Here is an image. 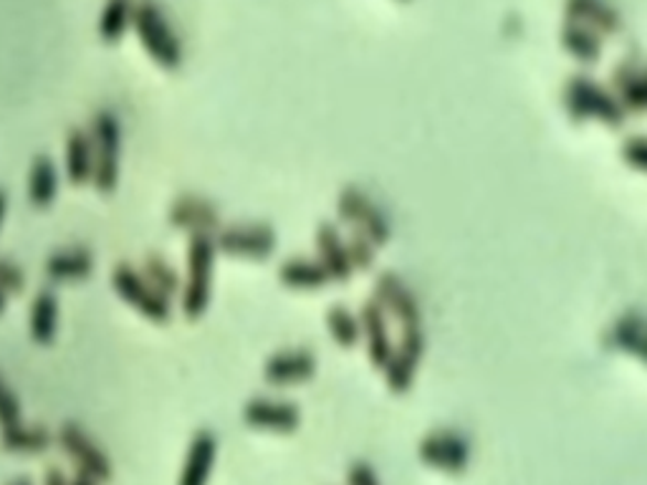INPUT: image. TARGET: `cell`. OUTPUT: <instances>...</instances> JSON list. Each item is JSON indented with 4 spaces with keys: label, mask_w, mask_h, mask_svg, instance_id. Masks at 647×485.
<instances>
[{
    "label": "cell",
    "mask_w": 647,
    "mask_h": 485,
    "mask_svg": "<svg viewBox=\"0 0 647 485\" xmlns=\"http://www.w3.org/2000/svg\"><path fill=\"white\" fill-rule=\"evenodd\" d=\"M91 137L94 152V175L91 185L97 193L111 195L119 182V168H122V121L111 109H99L86 129Z\"/></svg>",
    "instance_id": "6da1fadb"
},
{
    "label": "cell",
    "mask_w": 647,
    "mask_h": 485,
    "mask_svg": "<svg viewBox=\"0 0 647 485\" xmlns=\"http://www.w3.org/2000/svg\"><path fill=\"white\" fill-rule=\"evenodd\" d=\"M132 25L137 31V39L144 46L150 58L165 72H175L183 64V41L177 39L175 29H172L168 15L154 0H140L134 3Z\"/></svg>",
    "instance_id": "7a4b0ae2"
},
{
    "label": "cell",
    "mask_w": 647,
    "mask_h": 485,
    "mask_svg": "<svg viewBox=\"0 0 647 485\" xmlns=\"http://www.w3.org/2000/svg\"><path fill=\"white\" fill-rule=\"evenodd\" d=\"M215 248L213 236L195 233L187 242V281L183 283V314L187 319H203L213 299V279H215Z\"/></svg>",
    "instance_id": "3957f363"
},
{
    "label": "cell",
    "mask_w": 647,
    "mask_h": 485,
    "mask_svg": "<svg viewBox=\"0 0 647 485\" xmlns=\"http://www.w3.org/2000/svg\"><path fill=\"white\" fill-rule=\"evenodd\" d=\"M564 109L576 125L586 119H597L605 127L619 129L625 125L627 111L619 107L615 94L607 91L605 86L597 84L592 76L574 74L564 86Z\"/></svg>",
    "instance_id": "277c9868"
},
{
    "label": "cell",
    "mask_w": 647,
    "mask_h": 485,
    "mask_svg": "<svg viewBox=\"0 0 647 485\" xmlns=\"http://www.w3.org/2000/svg\"><path fill=\"white\" fill-rule=\"evenodd\" d=\"M111 289L127 306H132L137 314H142L152 324H168L172 319V301L162 297L158 289H152L144 279L140 268L132 263H117L111 271Z\"/></svg>",
    "instance_id": "5b68a950"
},
{
    "label": "cell",
    "mask_w": 647,
    "mask_h": 485,
    "mask_svg": "<svg viewBox=\"0 0 647 485\" xmlns=\"http://www.w3.org/2000/svg\"><path fill=\"white\" fill-rule=\"evenodd\" d=\"M336 215L352 230L365 233L377 248H385L392 238V223L387 218V213L373 201V195L355 185L339 190V195H336Z\"/></svg>",
    "instance_id": "8992f818"
},
{
    "label": "cell",
    "mask_w": 647,
    "mask_h": 485,
    "mask_svg": "<svg viewBox=\"0 0 647 485\" xmlns=\"http://www.w3.org/2000/svg\"><path fill=\"white\" fill-rule=\"evenodd\" d=\"M218 254L246 261H263L279 246V233L271 223H230L220 225L213 236Z\"/></svg>",
    "instance_id": "52a82bcc"
},
{
    "label": "cell",
    "mask_w": 647,
    "mask_h": 485,
    "mask_svg": "<svg viewBox=\"0 0 647 485\" xmlns=\"http://www.w3.org/2000/svg\"><path fill=\"white\" fill-rule=\"evenodd\" d=\"M428 349V340L425 332L420 328H405L400 334V340L395 342L390 359H387L382 375L387 389L392 395H408L412 389V382H416V375L420 369V362L425 357Z\"/></svg>",
    "instance_id": "ba28073f"
},
{
    "label": "cell",
    "mask_w": 647,
    "mask_h": 485,
    "mask_svg": "<svg viewBox=\"0 0 647 485\" xmlns=\"http://www.w3.org/2000/svg\"><path fill=\"white\" fill-rule=\"evenodd\" d=\"M373 301L387 316H392L400 328H420L422 326V309L416 297V291L410 289L400 273L382 271L375 279Z\"/></svg>",
    "instance_id": "9c48e42d"
},
{
    "label": "cell",
    "mask_w": 647,
    "mask_h": 485,
    "mask_svg": "<svg viewBox=\"0 0 647 485\" xmlns=\"http://www.w3.org/2000/svg\"><path fill=\"white\" fill-rule=\"evenodd\" d=\"M418 457L435 471L461 475L471 463V440L459 430H433L420 440Z\"/></svg>",
    "instance_id": "30bf717a"
},
{
    "label": "cell",
    "mask_w": 647,
    "mask_h": 485,
    "mask_svg": "<svg viewBox=\"0 0 647 485\" xmlns=\"http://www.w3.org/2000/svg\"><path fill=\"white\" fill-rule=\"evenodd\" d=\"M58 445H62L64 453L76 463V471L91 475L97 483H107L115 475V467H111L109 455L101 450L94 438L86 432L82 424L76 422H64L62 430H58Z\"/></svg>",
    "instance_id": "8fae6325"
},
{
    "label": "cell",
    "mask_w": 647,
    "mask_h": 485,
    "mask_svg": "<svg viewBox=\"0 0 647 485\" xmlns=\"http://www.w3.org/2000/svg\"><path fill=\"white\" fill-rule=\"evenodd\" d=\"M244 422L251 430L291 435L301 424V410L291 400H273V397H254L244 405Z\"/></svg>",
    "instance_id": "7c38bea8"
},
{
    "label": "cell",
    "mask_w": 647,
    "mask_h": 485,
    "mask_svg": "<svg viewBox=\"0 0 647 485\" xmlns=\"http://www.w3.org/2000/svg\"><path fill=\"white\" fill-rule=\"evenodd\" d=\"M168 220L172 228L177 230H187L190 236L195 233H205V236H215L218 228L223 225V215L220 207L215 205L211 197L203 195H180L172 201Z\"/></svg>",
    "instance_id": "4fadbf2b"
},
{
    "label": "cell",
    "mask_w": 647,
    "mask_h": 485,
    "mask_svg": "<svg viewBox=\"0 0 647 485\" xmlns=\"http://www.w3.org/2000/svg\"><path fill=\"white\" fill-rule=\"evenodd\" d=\"M316 369V354L309 346H293V349H281L266 359L263 379L273 387H293L314 379Z\"/></svg>",
    "instance_id": "5bb4252c"
},
{
    "label": "cell",
    "mask_w": 647,
    "mask_h": 485,
    "mask_svg": "<svg viewBox=\"0 0 647 485\" xmlns=\"http://www.w3.org/2000/svg\"><path fill=\"white\" fill-rule=\"evenodd\" d=\"M314 246H316V261L324 266L330 281L347 285L352 281V276H355V268H352L349 263L347 246H344L339 225L332 220L319 223L314 233Z\"/></svg>",
    "instance_id": "9a60e30c"
},
{
    "label": "cell",
    "mask_w": 647,
    "mask_h": 485,
    "mask_svg": "<svg viewBox=\"0 0 647 485\" xmlns=\"http://www.w3.org/2000/svg\"><path fill=\"white\" fill-rule=\"evenodd\" d=\"M359 326H362V340L367 344V357L373 362L377 371L385 369L387 359L392 354V334H390V322H387V314L377 306L373 299H367L359 309Z\"/></svg>",
    "instance_id": "2e32d148"
},
{
    "label": "cell",
    "mask_w": 647,
    "mask_h": 485,
    "mask_svg": "<svg viewBox=\"0 0 647 485\" xmlns=\"http://www.w3.org/2000/svg\"><path fill=\"white\" fill-rule=\"evenodd\" d=\"M218 435L213 430H197L190 440L187 457L177 485H208L215 461H218Z\"/></svg>",
    "instance_id": "e0dca14e"
},
{
    "label": "cell",
    "mask_w": 647,
    "mask_h": 485,
    "mask_svg": "<svg viewBox=\"0 0 647 485\" xmlns=\"http://www.w3.org/2000/svg\"><path fill=\"white\" fill-rule=\"evenodd\" d=\"M94 268H97L94 250L86 246H74L51 254L46 258V263H43V273H46V279L54 283H76L89 279Z\"/></svg>",
    "instance_id": "ac0fdd59"
},
{
    "label": "cell",
    "mask_w": 647,
    "mask_h": 485,
    "mask_svg": "<svg viewBox=\"0 0 647 485\" xmlns=\"http://www.w3.org/2000/svg\"><path fill=\"white\" fill-rule=\"evenodd\" d=\"M564 13L567 21L582 23L600 36H615L623 31V15L610 0H567Z\"/></svg>",
    "instance_id": "d6986e66"
},
{
    "label": "cell",
    "mask_w": 647,
    "mask_h": 485,
    "mask_svg": "<svg viewBox=\"0 0 647 485\" xmlns=\"http://www.w3.org/2000/svg\"><path fill=\"white\" fill-rule=\"evenodd\" d=\"M612 89H615L612 94L627 115H643L647 109V82L640 64H635V61H623L612 72Z\"/></svg>",
    "instance_id": "ffe728a7"
},
{
    "label": "cell",
    "mask_w": 647,
    "mask_h": 485,
    "mask_svg": "<svg viewBox=\"0 0 647 485\" xmlns=\"http://www.w3.org/2000/svg\"><path fill=\"white\" fill-rule=\"evenodd\" d=\"M279 283L283 289L291 291H322L330 285V276H326L324 266L316 261V258H304V256H291L279 266Z\"/></svg>",
    "instance_id": "44dd1931"
},
{
    "label": "cell",
    "mask_w": 647,
    "mask_h": 485,
    "mask_svg": "<svg viewBox=\"0 0 647 485\" xmlns=\"http://www.w3.org/2000/svg\"><path fill=\"white\" fill-rule=\"evenodd\" d=\"M605 346L607 349H617L625 352L629 357L645 359V349H647V336H645V316L643 311H625L623 316L617 319L615 324L605 336Z\"/></svg>",
    "instance_id": "7402d4cb"
},
{
    "label": "cell",
    "mask_w": 647,
    "mask_h": 485,
    "mask_svg": "<svg viewBox=\"0 0 647 485\" xmlns=\"http://www.w3.org/2000/svg\"><path fill=\"white\" fill-rule=\"evenodd\" d=\"M64 168L66 177L74 187L89 185L94 175V152H91V137L86 129L74 127L66 134V152H64Z\"/></svg>",
    "instance_id": "603a6c76"
},
{
    "label": "cell",
    "mask_w": 647,
    "mask_h": 485,
    "mask_svg": "<svg viewBox=\"0 0 647 485\" xmlns=\"http://www.w3.org/2000/svg\"><path fill=\"white\" fill-rule=\"evenodd\" d=\"M58 332V297L51 289L39 291L29 309V334L33 344L51 346Z\"/></svg>",
    "instance_id": "cb8c5ba5"
},
{
    "label": "cell",
    "mask_w": 647,
    "mask_h": 485,
    "mask_svg": "<svg viewBox=\"0 0 647 485\" xmlns=\"http://www.w3.org/2000/svg\"><path fill=\"white\" fill-rule=\"evenodd\" d=\"M0 445L6 453L15 455H41L54 445V435L43 424H11V428L0 430Z\"/></svg>",
    "instance_id": "d4e9b609"
},
{
    "label": "cell",
    "mask_w": 647,
    "mask_h": 485,
    "mask_svg": "<svg viewBox=\"0 0 647 485\" xmlns=\"http://www.w3.org/2000/svg\"><path fill=\"white\" fill-rule=\"evenodd\" d=\"M58 195V170L48 154H39L29 170V203L36 211H48Z\"/></svg>",
    "instance_id": "484cf974"
},
{
    "label": "cell",
    "mask_w": 647,
    "mask_h": 485,
    "mask_svg": "<svg viewBox=\"0 0 647 485\" xmlns=\"http://www.w3.org/2000/svg\"><path fill=\"white\" fill-rule=\"evenodd\" d=\"M559 41H562V48L569 56L580 61V64H597L602 58V51H605V43L597 31L586 29L582 23L564 21L562 33H559Z\"/></svg>",
    "instance_id": "4316f807"
},
{
    "label": "cell",
    "mask_w": 647,
    "mask_h": 485,
    "mask_svg": "<svg viewBox=\"0 0 647 485\" xmlns=\"http://www.w3.org/2000/svg\"><path fill=\"white\" fill-rule=\"evenodd\" d=\"M140 271H142L144 279L150 281L152 289H158L165 299L172 301L175 297H180V293H183V276H180L177 268L172 266L168 258L150 254L144 258Z\"/></svg>",
    "instance_id": "83f0119b"
},
{
    "label": "cell",
    "mask_w": 647,
    "mask_h": 485,
    "mask_svg": "<svg viewBox=\"0 0 647 485\" xmlns=\"http://www.w3.org/2000/svg\"><path fill=\"white\" fill-rule=\"evenodd\" d=\"M324 322L336 346H342V349H355V346H359L362 342L359 316L352 309L344 306V303H334V306L326 311Z\"/></svg>",
    "instance_id": "f1b7e54d"
},
{
    "label": "cell",
    "mask_w": 647,
    "mask_h": 485,
    "mask_svg": "<svg viewBox=\"0 0 647 485\" xmlns=\"http://www.w3.org/2000/svg\"><path fill=\"white\" fill-rule=\"evenodd\" d=\"M134 0H107L99 15V36L105 43H119L132 25Z\"/></svg>",
    "instance_id": "f546056e"
},
{
    "label": "cell",
    "mask_w": 647,
    "mask_h": 485,
    "mask_svg": "<svg viewBox=\"0 0 647 485\" xmlns=\"http://www.w3.org/2000/svg\"><path fill=\"white\" fill-rule=\"evenodd\" d=\"M344 246H347L349 263H352V268H355V271H365V273L373 271L375 263H377L379 248L365 236V233L352 230L349 238L344 240Z\"/></svg>",
    "instance_id": "4dcf8cb0"
},
{
    "label": "cell",
    "mask_w": 647,
    "mask_h": 485,
    "mask_svg": "<svg viewBox=\"0 0 647 485\" xmlns=\"http://www.w3.org/2000/svg\"><path fill=\"white\" fill-rule=\"evenodd\" d=\"M23 422V407L19 395L6 385V379L0 377V430L11 428V424Z\"/></svg>",
    "instance_id": "1f68e13d"
},
{
    "label": "cell",
    "mask_w": 647,
    "mask_h": 485,
    "mask_svg": "<svg viewBox=\"0 0 647 485\" xmlns=\"http://www.w3.org/2000/svg\"><path fill=\"white\" fill-rule=\"evenodd\" d=\"M25 289V271L13 258L0 256V291L6 297H19Z\"/></svg>",
    "instance_id": "d6a6232c"
},
{
    "label": "cell",
    "mask_w": 647,
    "mask_h": 485,
    "mask_svg": "<svg viewBox=\"0 0 647 485\" xmlns=\"http://www.w3.org/2000/svg\"><path fill=\"white\" fill-rule=\"evenodd\" d=\"M619 158L627 164L629 170L635 172H645L647 170V140L643 134H633L627 137L619 147Z\"/></svg>",
    "instance_id": "836d02e7"
},
{
    "label": "cell",
    "mask_w": 647,
    "mask_h": 485,
    "mask_svg": "<svg viewBox=\"0 0 647 485\" xmlns=\"http://www.w3.org/2000/svg\"><path fill=\"white\" fill-rule=\"evenodd\" d=\"M347 483L349 485H382L379 483V475L375 473V467L369 463H362V461L349 467Z\"/></svg>",
    "instance_id": "e575fe53"
},
{
    "label": "cell",
    "mask_w": 647,
    "mask_h": 485,
    "mask_svg": "<svg viewBox=\"0 0 647 485\" xmlns=\"http://www.w3.org/2000/svg\"><path fill=\"white\" fill-rule=\"evenodd\" d=\"M43 485H68V478L62 467H48L46 475H43Z\"/></svg>",
    "instance_id": "d590c367"
},
{
    "label": "cell",
    "mask_w": 647,
    "mask_h": 485,
    "mask_svg": "<svg viewBox=\"0 0 647 485\" xmlns=\"http://www.w3.org/2000/svg\"><path fill=\"white\" fill-rule=\"evenodd\" d=\"M68 485H99V483L94 481L91 475H86V473H79V471H76V475H74L72 481H68Z\"/></svg>",
    "instance_id": "8d00e7d4"
},
{
    "label": "cell",
    "mask_w": 647,
    "mask_h": 485,
    "mask_svg": "<svg viewBox=\"0 0 647 485\" xmlns=\"http://www.w3.org/2000/svg\"><path fill=\"white\" fill-rule=\"evenodd\" d=\"M6 213H8V193L3 187H0V225L6 220Z\"/></svg>",
    "instance_id": "74e56055"
},
{
    "label": "cell",
    "mask_w": 647,
    "mask_h": 485,
    "mask_svg": "<svg viewBox=\"0 0 647 485\" xmlns=\"http://www.w3.org/2000/svg\"><path fill=\"white\" fill-rule=\"evenodd\" d=\"M6 309H8V297H6L3 291H0V316L6 314Z\"/></svg>",
    "instance_id": "f35d334b"
},
{
    "label": "cell",
    "mask_w": 647,
    "mask_h": 485,
    "mask_svg": "<svg viewBox=\"0 0 647 485\" xmlns=\"http://www.w3.org/2000/svg\"><path fill=\"white\" fill-rule=\"evenodd\" d=\"M11 485H33L29 478H19V481H13Z\"/></svg>",
    "instance_id": "ab89813d"
}]
</instances>
